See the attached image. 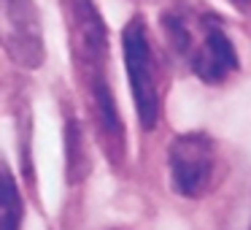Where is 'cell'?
Segmentation results:
<instances>
[{"instance_id": "obj_1", "label": "cell", "mask_w": 251, "mask_h": 230, "mask_svg": "<svg viewBox=\"0 0 251 230\" xmlns=\"http://www.w3.org/2000/svg\"><path fill=\"white\" fill-rule=\"evenodd\" d=\"M162 28L173 52L184 57L192 73L205 84H222L238 71V52L216 14L178 0L162 14Z\"/></svg>"}, {"instance_id": "obj_2", "label": "cell", "mask_w": 251, "mask_h": 230, "mask_svg": "<svg viewBox=\"0 0 251 230\" xmlns=\"http://www.w3.org/2000/svg\"><path fill=\"white\" fill-rule=\"evenodd\" d=\"M122 49H125V65L130 79L135 114L143 130H154L159 119V82L157 65H154L151 38H149L146 22L141 17H132L122 30Z\"/></svg>"}, {"instance_id": "obj_3", "label": "cell", "mask_w": 251, "mask_h": 230, "mask_svg": "<svg viewBox=\"0 0 251 230\" xmlns=\"http://www.w3.org/2000/svg\"><path fill=\"white\" fill-rule=\"evenodd\" d=\"M0 46L14 65L25 71L41 68L46 46L35 0H0Z\"/></svg>"}, {"instance_id": "obj_4", "label": "cell", "mask_w": 251, "mask_h": 230, "mask_svg": "<svg viewBox=\"0 0 251 230\" xmlns=\"http://www.w3.org/2000/svg\"><path fill=\"white\" fill-rule=\"evenodd\" d=\"M216 146L205 133H184L168 146V168L176 192L184 198H200L211 187Z\"/></svg>"}, {"instance_id": "obj_5", "label": "cell", "mask_w": 251, "mask_h": 230, "mask_svg": "<svg viewBox=\"0 0 251 230\" xmlns=\"http://www.w3.org/2000/svg\"><path fill=\"white\" fill-rule=\"evenodd\" d=\"M71 3V41L73 55L87 76V84L108 82L105 76V60H108V38L92 0H68Z\"/></svg>"}, {"instance_id": "obj_6", "label": "cell", "mask_w": 251, "mask_h": 230, "mask_svg": "<svg viewBox=\"0 0 251 230\" xmlns=\"http://www.w3.org/2000/svg\"><path fill=\"white\" fill-rule=\"evenodd\" d=\"M22 222V198L11 171L0 160V230H19Z\"/></svg>"}, {"instance_id": "obj_7", "label": "cell", "mask_w": 251, "mask_h": 230, "mask_svg": "<svg viewBox=\"0 0 251 230\" xmlns=\"http://www.w3.org/2000/svg\"><path fill=\"white\" fill-rule=\"evenodd\" d=\"M89 163L84 157V149H81V133H78L76 125L68 127V171H71V181L84 179Z\"/></svg>"}, {"instance_id": "obj_8", "label": "cell", "mask_w": 251, "mask_h": 230, "mask_svg": "<svg viewBox=\"0 0 251 230\" xmlns=\"http://www.w3.org/2000/svg\"><path fill=\"white\" fill-rule=\"evenodd\" d=\"M229 3H232V6H238V8H243V11L251 6V0H229Z\"/></svg>"}]
</instances>
